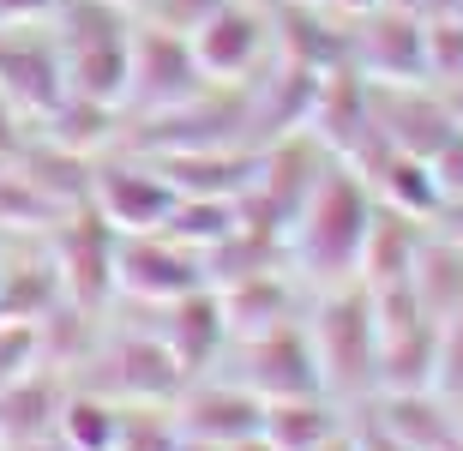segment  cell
Instances as JSON below:
<instances>
[{
    "label": "cell",
    "instance_id": "cell-1",
    "mask_svg": "<svg viewBox=\"0 0 463 451\" xmlns=\"http://www.w3.org/2000/svg\"><path fill=\"white\" fill-rule=\"evenodd\" d=\"M367 223H373V187L361 181L355 163L331 156L313 193L301 199L289 235V271L307 289H331V283H349L361 265V241H367Z\"/></svg>",
    "mask_w": 463,
    "mask_h": 451
},
{
    "label": "cell",
    "instance_id": "cell-2",
    "mask_svg": "<svg viewBox=\"0 0 463 451\" xmlns=\"http://www.w3.org/2000/svg\"><path fill=\"white\" fill-rule=\"evenodd\" d=\"M301 325H307L326 398L344 403V409L373 398L379 391V319H373L367 283L349 277V283H331V289H313Z\"/></svg>",
    "mask_w": 463,
    "mask_h": 451
},
{
    "label": "cell",
    "instance_id": "cell-3",
    "mask_svg": "<svg viewBox=\"0 0 463 451\" xmlns=\"http://www.w3.org/2000/svg\"><path fill=\"white\" fill-rule=\"evenodd\" d=\"M49 36H54V49H61L67 97L120 108L127 49H133V13L120 0H54Z\"/></svg>",
    "mask_w": 463,
    "mask_h": 451
},
{
    "label": "cell",
    "instance_id": "cell-4",
    "mask_svg": "<svg viewBox=\"0 0 463 451\" xmlns=\"http://www.w3.org/2000/svg\"><path fill=\"white\" fill-rule=\"evenodd\" d=\"M72 385L103 391L115 403H175V391L187 385V373L169 355V343L133 307H120V313L109 307L103 337H97V349H90L85 362L72 367Z\"/></svg>",
    "mask_w": 463,
    "mask_h": 451
},
{
    "label": "cell",
    "instance_id": "cell-5",
    "mask_svg": "<svg viewBox=\"0 0 463 451\" xmlns=\"http://www.w3.org/2000/svg\"><path fill=\"white\" fill-rule=\"evenodd\" d=\"M205 90V72L193 61V42L181 31H163L151 18H133V49H127V90H120V121L163 115Z\"/></svg>",
    "mask_w": 463,
    "mask_h": 451
},
{
    "label": "cell",
    "instance_id": "cell-6",
    "mask_svg": "<svg viewBox=\"0 0 463 451\" xmlns=\"http://www.w3.org/2000/svg\"><path fill=\"white\" fill-rule=\"evenodd\" d=\"M181 193L163 181L151 156L127 151V145H109L97 163H90V211L103 217L115 235H145V229H169Z\"/></svg>",
    "mask_w": 463,
    "mask_h": 451
},
{
    "label": "cell",
    "instance_id": "cell-7",
    "mask_svg": "<svg viewBox=\"0 0 463 451\" xmlns=\"http://www.w3.org/2000/svg\"><path fill=\"white\" fill-rule=\"evenodd\" d=\"M217 373H229L235 385H247L259 403H271V398H319V391H326L301 319H295V325H277V331H259V337H235V343L223 349Z\"/></svg>",
    "mask_w": 463,
    "mask_h": 451
},
{
    "label": "cell",
    "instance_id": "cell-8",
    "mask_svg": "<svg viewBox=\"0 0 463 451\" xmlns=\"http://www.w3.org/2000/svg\"><path fill=\"white\" fill-rule=\"evenodd\" d=\"M43 253L54 265V283H61V301L85 313H109L115 307V229L97 217L90 205L67 211L61 223L43 235Z\"/></svg>",
    "mask_w": 463,
    "mask_h": 451
},
{
    "label": "cell",
    "instance_id": "cell-9",
    "mask_svg": "<svg viewBox=\"0 0 463 451\" xmlns=\"http://www.w3.org/2000/svg\"><path fill=\"white\" fill-rule=\"evenodd\" d=\"M205 289L199 253L175 241L169 229H145V235H115V301L120 307H163L175 296Z\"/></svg>",
    "mask_w": 463,
    "mask_h": 451
},
{
    "label": "cell",
    "instance_id": "cell-10",
    "mask_svg": "<svg viewBox=\"0 0 463 451\" xmlns=\"http://www.w3.org/2000/svg\"><path fill=\"white\" fill-rule=\"evenodd\" d=\"M349 67L367 85H428V13L373 6L349 18Z\"/></svg>",
    "mask_w": 463,
    "mask_h": 451
},
{
    "label": "cell",
    "instance_id": "cell-11",
    "mask_svg": "<svg viewBox=\"0 0 463 451\" xmlns=\"http://www.w3.org/2000/svg\"><path fill=\"white\" fill-rule=\"evenodd\" d=\"M187 42H193V61L205 72V85H247V79L277 54L271 6L229 0V6H217L199 31H187Z\"/></svg>",
    "mask_w": 463,
    "mask_h": 451
},
{
    "label": "cell",
    "instance_id": "cell-12",
    "mask_svg": "<svg viewBox=\"0 0 463 451\" xmlns=\"http://www.w3.org/2000/svg\"><path fill=\"white\" fill-rule=\"evenodd\" d=\"M0 97H13V108L31 127L67 103V72H61V49L49 31H36V24L0 31Z\"/></svg>",
    "mask_w": 463,
    "mask_h": 451
},
{
    "label": "cell",
    "instance_id": "cell-13",
    "mask_svg": "<svg viewBox=\"0 0 463 451\" xmlns=\"http://www.w3.org/2000/svg\"><path fill=\"white\" fill-rule=\"evenodd\" d=\"M241 97H247V145H277V139H289V133H307L313 97H319V72L289 61V54H271L241 85Z\"/></svg>",
    "mask_w": 463,
    "mask_h": 451
},
{
    "label": "cell",
    "instance_id": "cell-14",
    "mask_svg": "<svg viewBox=\"0 0 463 451\" xmlns=\"http://www.w3.org/2000/svg\"><path fill=\"white\" fill-rule=\"evenodd\" d=\"M169 416L181 434L193 439H211V446H235V439H253L259 421H265V403L247 391V385H235L229 373H193L181 391H175Z\"/></svg>",
    "mask_w": 463,
    "mask_h": 451
},
{
    "label": "cell",
    "instance_id": "cell-15",
    "mask_svg": "<svg viewBox=\"0 0 463 451\" xmlns=\"http://www.w3.org/2000/svg\"><path fill=\"white\" fill-rule=\"evenodd\" d=\"M133 313L169 343V355L181 362L187 380L193 373H211V367L223 362L229 325H223V301H217V289H193V296H175V301H163V307H133Z\"/></svg>",
    "mask_w": 463,
    "mask_h": 451
},
{
    "label": "cell",
    "instance_id": "cell-16",
    "mask_svg": "<svg viewBox=\"0 0 463 451\" xmlns=\"http://www.w3.org/2000/svg\"><path fill=\"white\" fill-rule=\"evenodd\" d=\"M307 133L326 145L331 156L355 163V156L373 145V133H379V127H373V85H367L355 67L319 72V97H313Z\"/></svg>",
    "mask_w": 463,
    "mask_h": 451
},
{
    "label": "cell",
    "instance_id": "cell-17",
    "mask_svg": "<svg viewBox=\"0 0 463 451\" xmlns=\"http://www.w3.org/2000/svg\"><path fill=\"white\" fill-rule=\"evenodd\" d=\"M217 301H223V325H229V343H235V337H259V331L307 319L313 289L295 277L289 265H271V271H253V277L217 289Z\"/></svg>",
    "mask_w": 463,
    "mask_h": 451
},
{
    "label": "cell",
    "instance_id": "cell-18",
    "mask_svg": "<svg viewBox=\"0 0 463 451\" xmlns=\"http://www.w3.org/2000/svg\"><path fill=\"white\" fill-rule=\"evenodd\" d=\"M373 127L379 139L397 145V151L433 156L451 139V108L439 85H373Z\"/></svg>",
    "mask_w": 463,
    "mask_h": 451
},
{
    "label": "cell",
    "instance_id": "cell-19",
    "mask_svg": "<svg viewBox=\"0 0 463 451\" xmlns=\"http://www.w3.org/2000/svg\"><path fill=\"white\" fill-rule=\"evenodd\" d=\"M67 373L61 367H36L24 380L0 385V451H43L54 446V421L67 403Z\"/></svg>",
    "mask_w": 463,
    "mask_h": 451
},
{
    "label": "cell",
    "instance_id": "cell-20",
    "mask_svg": "<svg viewBox=\"0 0 463 451\" xmlns=\"http://www.w3.org/2000/svg\"><path fill=\"white\" fill-rule=\"evenodd\" d=\"M181 199H241L259 174V145H205V151L151 156Z\"/></svg>",
    "mask_w": 463,
    "mask_h": 451
},
{
    "label": "cell",
    "instance_id": "cell-21",
    "mask_svg": "<svg viewBox=\"0 0 463 451\" xmlns=\"http://www.w3.org/2000/svg\"><path fill=\"white\" fill-rule=\"evenodd\" d=\"M271 36L277 54H289L313 72L349 67V18L337 6H295V0H277L271 6Z\"/></svg>",
    "mask_w": 463,
    "mask_h": 451
},
{
    "label": "cell",
    "instance_id": "cell-22",
    "mask_svg": "<svg viewBox=\"0 0 463 451\" xmlns=\"http://www.w3.org/2000/svg\"><path fill=\"white\" fill-rule=\"evenodd\" d=\"M403 451H446L458 439V409L439 391H373L361 403Z\"/></svg>",
    "mask_w": 463,
    "mask_h": 451
},
{
    "label": "cell",
    "instance_id": "cell-23",
    "mask_svg": "<svg viewBox=\"0 0 463 451\" xmlns=\"http://www.w3.org/2000/svg\"><path fill=\"white\" fill-rule=\"evenodd\" d=\"M349 428V409L319 398H271L265 403V421H259V439L271 451H331Z\"/></svg>",
    "mask_w": 463,
    "mask_h": 451
},
{
    "label": "cell",
    "instance_id": "cell-24",
    "mask_svg": "<svg viewBox=\"0 0 463 451\" xmlns=\"http://www.w3.org/2000/svg\"><path fill=\"white\" fill-rule=\"evenodd\" d=\"M421 235H428V223H415V217H403V211H392V205L373 199V223H367V241H361L355 283H367V289L410 283L415 253H421Z\"/></svg>",
    "mask_w": 463,
    "mask_h": 451
},
{
    "label": "cell",
    "instance_id": "cell-25",
    "mask_svg": "<svg viewBox=\"0 0 463 451\" xmlns=\"http://www.w3.org/2000/svg\"><path fill=\"white\" fill-rule=\"evenodd\" d=\"M433 355H439V319H415L379 337V391H433Z\"/></svg>",
    "mask_w": 463,
    "mask_h": 451
},
{
    "label": "cell",
    "instance_id": "cell-26",
    "mask_svg": "<svg viewBox=\"0 0 463 451\" xmlns=\"http://www.w3.org/2000/svg\"><path fill=\"white\" fill-rule=\"evenodd\" d=\"M120 409H127V403L103 398V391L67 385V403H61V421H54V446L61 451H115Z\"/></svg>",
    "mask_w": 463,
    "mask_h": 451
},
{
    "label": "cell",
    "instance_id": "cell-27",
    "mask_svg": "<svg viewBox=\"0 0 463 451\" xmlns=\"http://www.w3.org/2000/svg\"><path fill=\"white\" fill-rule=\"evenodd\" d=\"M415 296H421V307L433 313V319H451V313H463V247L446 241V235H421V253H415Z\"/></svg>",
    "mask_w": 463,
    "mask_h": 451
},
{
    "label": "cell",
    "instance_id": "cell-28",
    "mask_svg": "<svg viewBox=\"0 0 463 451\" xmlns=\"http://www.w3.org/2000/svg\"><path fill=\"white\" fill-rule=\"evenodd\" d=\"M61 217H67L61 199H49L24 169L0 163V235H6V241H13V235H49Z\"/></svg>",
    "mask_w": 463,
    "mask_h": 451
},
{
    "label": "cell",
    "instance_id": "cell-29",
    "mask_svg": "<svg viewBox=\"0 0 463 451\" xmlns=\"http://www.w3.org/2000/svg\"><path fill=\"white\" fill-rule=\"evenodd\" d=\"M235 223H241V205H235V199H181V205H175V217H169V235H175V241H187L193 253H199V247L223 241Z\"/></svg>",
    "mask_w": 463,
    "mask_h": 451
},
{
    "label": "cell",
    "instance_id": "cell-30",
    "mask_svg": "<svg viewBox=\"0 0 463 451\" xmlns=\"http://www.w3.org/2000/svg\"><path fill=\"white\" fill-rule=\"evenodd\" d=\"M181 428H175L169 403H127L120 409V439L115 451H175Z\"/></svg>",
    "mask_w": 463,
    "mask_h": 451
},
{
    "label": "cell",
    "instance_id": "cell-31",
    "mask_svg": "<svg viewBox=\"0 0 463 451\" xmlns=\"http://www.w3.org/2000/svg\"><path fill=\"white\" fill-rule=\"evenodd\" d=\"M36 367H43V325L18 319V313H0V385L24 380Z\"/></svg>",
    "mask_w": 463,
    "mask_h": 451
},
{
    "label": "cell",
    "instance_id": "cell-32",
    "mask_svg": "<svg viewBox=\"0 0 463 451\" xmlns=\"http://www.w3.org/2000/svg\"><path fill=\"white\" fill-rule=\"evenodd\" d=\"M463 79V13H428V85Z\"/></svg>",
    "mask_w": 463,
    "mask_h": 451
},
{
    "label": "cell",
    "instance_id": "cell-33",
    "mask_svg": "<svg viewBox=\"0 0 463 451\" xmlns=\"http://www.w3.org/2000/svg\"><path fill=\"white\" fill-rule=\"evenodd\" d=\"M433 391L458 409L463 403V313L439 319V355H433Z\"/></svg>",
    "mask_w": 463,
    "mask_h": 451
},
{
    "label": "cell",
    "instance_id": "cell-34",
    "mask_svg": "<svg viewBox=\"0 0 463 451\" xmlns=\"http://www.w3.org/2000/svg\"><path fill=\"white\" fill-rule=\"evenodd\" d=\"M217 6H229V0H145L133 18H151V24H163V31H181V36H187V31H199Z\"/></svg>",
    "mask_w": 463,
    "mask_h": 451
},
{
    "label": "cell",
    "instance_id": "cell-35",
    "mask_svg": "<svg viewBox=\"0 0 463 451\" xmlns=\"http://www.w3.org/2000/svg\"><path fill=\"white\" fill-rule=\"evenodd\" d=\"M428 163H433V181H439V193H446V199H463V127H451V139L439 145Z\"/></svg>",
    "mask_w": 463,
    "mask_h": 451
},
{
    "label": "cell",
    "instance_id": "cell-36",
    "mask_svg": "<svg viewBox=\"0 0 463 451\" xmlns=\"http://www.w3.org/2000/svg\"><path fill=\"white\" fill-rule=\"evenodd\" d=\"M24 139H31V121L13 108V97H0V163H13L24 151Z\"/></svg>",
    "mask_w": 463,
    "mask_h": 451
},
{
    "label": "cell",
    "instance_id": "cell-37",
    "mask_svg": "<svg viewBox=\"0 0 463 451\" xmlns=\"http://www.w3.org/2000/svg\"><path fill=\"white\" fill-rule=\"evenodd\" d=\"M54 0H0V31L6 24H49Z\"/></svg>",
    "mask_w": 463,
    "mask_h": 451
},
{
    "label": "cell",
    "instance_id": "cell-38",
    "mask_svg": "<svg viewBox=\"0 0 463 451\" xmlns=\"http://www.w3.org/2000/svg\"><path fill=\"white\" fill-rule=\"evenodd\" d=\"M439 90H446V108H451V121L463 127V79H458V85H439Z\"/></svg>",
    "mask_w": 463,
    "mask_h": 451
},
{
    "label": "cell",
    "instance_id": "cell-39",
    "mask_svg": "<svg viewBox=\"0 0 463 451\" xmlns=\"http://www.w3.org/2000/svg\"><path fill=\"white\" fill-rule=\"evenodd\" d=\"M175 451H229V446H211V439H193V434H181V446Z\"/></svg>",
    "mask_w": 463,
    "mask_h": 451
},
{
    "label": "cell",
    "instance_id": "cell-40",
    "mask_svg": "<svg viewBox=\"0 0 463 451\" xmlns=\"http://www.w3.org/2000/svg\"><path fill=\"white\" fill-rule=\"evenodd\" d=\"M463 0H421V13H458Z\"/></svg>",
    "mask_w": 463,
    "mask_h": 451
},
{
    "label": "cell",
    "instance_id": "cell-41",
    "mask_svg": "<svg viewBox=\"0 0 463 451\" xmlns=\"http://www.w3.org/2000/svg\"><path fill=\"white\" fill-rule=\"evenodd\" d=\"M229 451H271V446H265V439L253 434V439H235V446H229Z\"/></svg>",
    "mask_w": 463,
    "mask_h": 451
},
{
    "label": "cell",
    "instance_id": "cell-42",
    "mask_svg": "<svg viewBox=\"0 0 463 451\" xmlns=\"http://www.w3.org/2000/svg\"><path fill=\"white\" fill-rule=\"evenodd\" d=\"M379 6H403V13H421V0H379Z\"/></svg>",
    "mask_w": 463,
    "mask_h": 451
},
{
    "label": "cell",
    "instance_id": "cell-43",
    "mask_svg": "<svg viewBox=\"0 0 463 451\" xmlns=\"http://www.w3.org/2000/svg\"><path fill=\"white\" fill-rule=\"evenodd\" d=\"M120 6H127V13H138V6H145V0H120Z\"/></svg>",
    "mask_w": 463,
    "mask_h": 451
},
{
    "label": "cell",
    "instance_id": "cell-44",
    "mask_svg": "<svg viewBox=\"0 0 463 451\" xmlns=\"http://www.w3.org/2000/svg\"><path fill=\"white\" fill-rule=\"evenodd\" d=\"M446 451H463V434H458V439H451V446H446Z\"/></svg>",
    "mask_w": 463,
    "mask_h": 451
},
{
    "label": "cell",
    "instance_id": "cell-45",
    "mask_svg": "<svg viewBox=\"0 0 463 451\" xmlns=\"http://www.w3.org/2000/svg\"><path fill=\"white\" fill-rule=\"evenodd\" d=\"M295 6H326V0H295Z\"/></svg>",
    "mask_w": 463,
    "mask_h": 451
},
{
    "label": "cell",
    "instance_id": "cell-46",
    "mask_svg": "<svg viewBox=\"0 0 463 451\" xmlns=\"http://www.w3.org/2000/svg\"><path fill=\"white\" fill-rule=\"evenodd\" d=\"M331 451H349V439H337V446H331Z\"/></svg>",
    "mask_w": 463,
    "mask_h": 451
},
{
    "label": "cell",
    "instance_id": "cell-47",
    "mask_svg": "<svg viewBox=\"0 0 463 451\" xmlns=\"http://www.w3.org/2000/svg\"><path fill=\"white\" fill-rule=\"evenodd\" d=\"M253 6H277V0H253Z\"/></svg>",
    "mask_w": 463,
    "mask_h": 451
}]
</instances>
